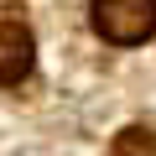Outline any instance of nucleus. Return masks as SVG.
Segmentation results:
<instances>
[{"instance_id": "obj_1", "label": "nucleus", "mask_w": 156, "mask_h": 156, "mask_svg": "<svg viewBox=\"0 0 156 156\" xmlns=\"http://www.w3.org/2000/svg\"><path fill=\"white\" fill-rule=\"evenodd\" d=\"M94 31L115 47H135L156 31V0H94Z\"/></svg>"}, {"instance_id": "obj_2", "label": "nucleus", "mask_w": 156, "mask_h": 156, "mask_svg": "<svg viewBox=\"0 0 156 156\" xmlns=\"http://www.w3.org/2000/svg\"><path fill=\"white\" fill-rule=\"evenodd\" d=\"M31 31L21 21H0V83H21V78L31 73Z\"/></svg>"}, {"instance_id": "obj_3", "label": "nucleus", "mask_w": 156, "mask_h": 156, "mask_svg": "<svg viewBox=\"0 0 156 156\" xmlns=\"http://www.w3.org/2000/svg\"><path fill=\"white\" fill-rule=\"evenodd\" d=\"M115 156H156V135L140 130V125H130V130L115 135Z\"/></svg>"}]
</instances>
